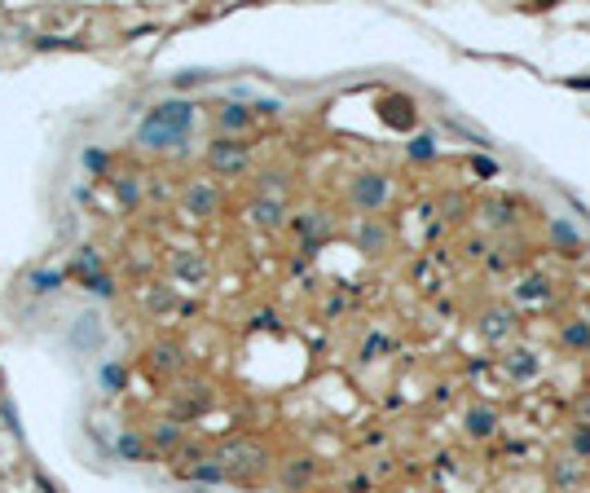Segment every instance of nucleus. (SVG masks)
<instances>
[{
  "label": "nucleus",
  "instance_id": "obj_1",
  "mask_svg": "<svg viewBox=\"0 0 590 493\" xmlns=\"http://www.w3.org/2000/svg\"><path fill=\"white\" fill-rule=\"evenodd\" d=\"M353 198L361 203V207H379V203L388 198V181H383V176H361L357 189H353Z\"/></svg>",
  "mask_w": 590,
  "mask_h": 493
},
{
  "label": "nucleus",
  "instance_id": "obj_2",
  "mask_svg": "<svg viewBox=\"0 0 590 493\" xmlns=\"http://www.w3.org/2000/svg\"><path fill=\"white\" fill-rule=\"evenodd\" d=\"M467 431H472V436H489L493 431V410H467Z\"/></svg>",
  "mask_w": 590,
  "mask_h": 493
},
{
  "label": "nucleus",
  "instance_id": "obj_3",
  "mask_svg": "<svg viewBox=\"0 0 590 493\" xmlns=\"http://www.w3.org/2000/svg\"><path fill=\"white\" fill-rule=\"evenodd\" d=\"M388 119H392V124H410V119H414V106L405 102V97H401V102H388Z\"/></svg>",
  "mask_w": 590,
  "mask_h": 493
},
{
  "label": "nucleus",
  "instance_id": "obj_4",
  "mask_svg": "<svg viewBox=\"0 0 590 493\" xmlns=\"http://www.w3.org/2000/svg\"><path fill=\"white\" fill-rule=\"evenodd\" d=\"M564 344L586 348V344H590V326H569V331H564Z\"/></svg>",
  "mask_w": 590,
  "mask_h": 493
},
{
  "label": "nucleus",
  "instance_id": "obj_5",
  "mask_svg": "<svg viewBox=\"0 0 590 493\" xmlns=\"http://www.w3.org/2000/svg\"><path fill=\"white\" fill-rule=\"evenodd\" d=\"M410 154H414V159H427V154H432V141H427V137H418L414 146H410Z\"/></svg>",
  "mask_w": 590,
  "mask_h": 493
},
{
  "label": "nucleus",
  "instance_id": "obj_6",
  "mask_svg": "<svg viewBox=\"0 0 590 493\" xmlns=\"http://www.w3.org/2000/svg\"><path fill=\"white\" fill-rule=\"evenodd\" d=\"M573 449H582V454H590V431H577V436H573Z\"/></svg>",
  "mask_w": 590,
  "mask_h": 493
}]
</instances>
